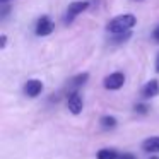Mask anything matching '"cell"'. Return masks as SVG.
Returning a JSON list of instances; mask_svg holds the SVG:
<instances>
[{
	"label": "cell",
	"mask_w": 159,
	"mask_h": 159,
	"mask_svg": "<svg viewBox=\"0 0 159 159\" xmlns=\"http://www.w3.org/2000/svg\"><path fill=\"white\" fill-rule=\"evenodd\" d=\"M137 19H135L134 14H123V16H118V17L111 19L106 26V31L113 36H121V34H127L132 28L135 26Z\"/></svg>",
	"instance_id": "cell-1"
},
{
	"label": "cell",
	"mask_w": 159,
	"mask_h": 159,
	"mask_svg": "<svg viewBox=\"0 0 159 159\" xmlns=\"http://www.w3.org/2000/svg\"><path fill=\"white\" fill-rule=\"evenodd\" d=\"M87 7H89V4H87L86 0H75V2L69 4V7H67V14H65L67 22H72L74 17H75V16H79L80 12H84Z\"/></svg>",
	"instance_id": "cell-2"
},
{
	"label": "cell",
	"mask_w": 159,
	"mask_h": 159,
	"mask_svg": "<svg viewBox=\"0 0 159 159\" xmlns=\"http://www.w3.org/2000/svg\"><path fill=\"white\" fill-rule=\"evenodd\" d=\"M103 84H104V87H106V89L118 91V89H120V87L125 84V74H121V72H113V74H110V75H108L106 79L103 80Z\"/></svg>",
	"instance_id": "cell-3"
},
{
	"label": "cell",
	"mask_w": 159,
	"mask_h": 159,
	"mask_svg": "<svg viewBox=\"0 0 159 159\" xmlns=\"http://www.w3.org/2000/svg\"><path fill=\"white\" fill-rule=\"evenodd\" d=\"M53 22L50 21L48 16H43V17L38 19V22H36V34L38 36H48L53 33Z\"/></svg>",
	"instance_id": "cell-4"
},
{
	"label": "cell",
	"mask_w": 159,
	"mask_h": 159,
	"mask_svg": "<svg viewBox=\"0 0 159 159\" xmlns=\"http://www.w3.org/2000/svg\"><path fill=\"white\" fill-rule=\"evenodd\" d=\"M41 91H43V82L38 79H31L24 84V93H26V96H29V98L39 96Z\"/></svg>",
	"instance_id": "cell-5"
},
{
	"label": "cell",
	"mask_w": 159,
	"mask_h": 159,
	"mask_svg": "<svg viewBox=\"0 0 159 159\" xmlns=\"http://www.w3.org/2000/svg\"><path fill=\"white\" fill-rule=\"evenodd\" d=\"M67 106H69L70 113H74V115H79L80 111H82L84 103H82V98H80V94L77 93V91L69 96V99H67Z\"/></svg>",
	"instance_id": "cell-6"
},
{
	"label": "cell",
	"mask_w": 159,
	"mask_h": 159,
	"mask_svg": "<svg viewBox=\"0 0 159 159\" xmlns=\"http://www.w3.org/2000/svg\"><path fill=\"white\" fill-rule=\"evenodd\" d=\"M157 94H159V80L157 79H151L144 86V89H142V96H144L145 99H151V98L157 96Z\"/></svg>",
	"instance_id": "cell-7"
},
{
	"label": "cell",
	"mask_w": 159,
	"mask_h": 159,
	"mask_svg": "<svg viewBox=\"0 0 159 159\" xmlns=\"http://www.w3.org/2000/svg\"><path fill=\"white\" fill-rule=\"evenodd\" d=\"M142 149L145 152H159V137H149L142 142Z\"/></svg>",
	"instance_id": "cell-8"
},
{
	"label": "cell",
	"mask_w": 159,
	"mask_h": 159,
	"mask_svg": "<svg viewBox=\"0 0 159 159\" xmlns=\"http://www.w3.org/2000/svg\"><path fill=\"white\" fill-rule=\"evenodd\" d=\"M116 151H113V149H101V151H98L96 154V159H118Z\"/></svg>",
	"instance_id": "cell-9"
},
{
	"label": "cell",
	"mask_w": 159,
	"mask_h": 159,
	"mask_svg": "<svg viewBox=\"0 0 159 159\" xmlns=\"http://www.w3.org/2000/svg\"><path fill=\"white\" fill-rule=\"evenodd\" d=\"M87 77H89L87 74H79V75H75L72 80H70V86H72V89H74L72 93H75V89H77V87H80L84 82H86V80H87Z\"/></svg>",
	"instance_id": "cell-10"
},
{
	"label": "cell",
	"mask_w": 159,
	"mask_h": 159,
	"mask_svg": "<svg viewBox=\"0 0 159 159\" xmlns=\"http://www.w3.org/2000/svg\"><path fill=\"white\" fill-rule=\"evenodd\" d=\"M99 123H101L103 128H115L116 127V120H115L113 116H110V115H104V116L99 120Z\"/></svg>",
	"instance_id": "cell-11"
},
{
	"label": "cell",
	"mask_w": 159,
	"mask_h": 159,
	"mask_svg": "<svg viewBox=\"0 0 159 159\" xmlns=\"http://www.w3.org/2000/svg\"><path fill=\"white\" fill-rule=\"evenodd\" d=\"M135 111L137 113H147V106L145 104H135Z\"/></svg>",
	"instance_id": "cell-12"
},
{
	"label": "cell",
	"mask_w": 159,
	"mask_h": 159,
	"mask_svg": "<svg viewBox=\"0 0 159 159\" xmlns=\"http://www.w3.org/2000/svg\"><path fill=\"white\" fill-rule=\"evenodd\" d=\"M118 159H135V156L130 154V152H125V154H120V156H118Z\"/></svg>",
	"instance_id": "cell-13"
},
{
	"label": "cell",
	"mask_w": 159,
	"mask_h": 159,
	"mask_svg": "<svg viewBox=\"0 0 159 159\" xmlns=\"http://www.w3.org/2000/svg\"><path fill=\"white\" fill-rule=\"evenodd\" d=\"M152 36H154V39H156V41H159V26L154 29V33H152Z\"/></svg>",
	"instance_id": "cell-14"
},
{
	"label": "cell",
	"mask_w": 159,
	"mask_h": 159,
	"mask_svg": "<svg viewBox=\"0 0 159 159\" xmlns=\"http://www.w3.org/2000/svg\"><path fill=\"white\" fill-rule=\"evenodd\" d=\"M5 45H7V36H5V34H2V48H4Z\"/></svg>",
	"instance_id": "cell-15"
},
{
	"label": "cell",
	"mask_w": 159,
	"mask_h": 159,
	"mask_svg": "<svg viewBox=\"0 0 159 159\" xmlns=\"http://www.w3.org/2000/svg\"><path fill=\"white\" fill-rule=\"evenodd\" d=\"M156 70L159 72V55H157V60H156Z\"/></svg>",
	"instance_id": "cell-16"
},
{
	"label": "cell",
	"mask_w": 159,
	"mask_h": 159,
	"mask_svg": "<svg viewBox=\"0 0 159 159\" xmlns=\"http://www.w3.org/2000/svg\"><path fill=\"white\" fill-rule=\"evenodd\" d=\"M0 4H2V5H7V4H9V0H0Z\"/></svg>",
	"instance_id": "cell-17"
},
{
	"label": "cell",
	"mask_w": 159,
	"mask_h": 159,
	"mask_svg": "<svg viewBox=\"0 0 159 159\" xmlns=\"http://www.w3.org/2000/svg\"><path fill=\"white\" fill-rule=\"evenodd\" d=\"M151 159H157V157H156V156H152V157H151Z\"/></svg>",
	"instance_id": "cell-18"
}]
</instances>
